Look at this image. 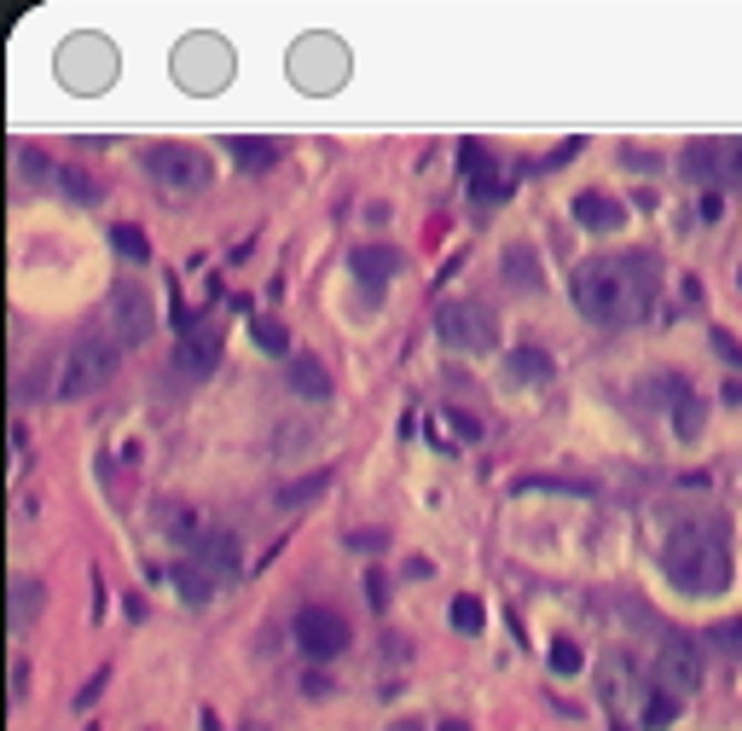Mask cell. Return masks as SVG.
<instances>
[{
  "label": "cell",
  "mask_w": 742,
  "mask_h": 731,
  "mask_svg": "<svg viewBox=\"0 0 742 731\" xmlns=\"http://www.w3.org/2000/svg\"><path fill=\"white\" fill-rule=\"evenodd\" d=\"M174 581H181V598H186V603H203V598H210V575H203V569H181Z\"/></svg>",
  "instance_id": "obj_32"
},
{
  "label": "cell",
  "mask_w": 742,
  "mask_h": 731,
  "mask_svg": "<svg viewBox=\"0 0 742 731\" xmlns=\"http://www.w3.org/2000/svg\"><path fill=\"white\" fill-rule=\"evenodd\" d=\"M673 714H679V697H673V691H650V702H644V731L673 725Z\"/></svg>",
  "instance_id": "obj_27"
},
{
  "label": "cell",
  "mask_w": 742,
  "mask_h": 731,
  "mask_svg": "<svg viewBox=\"0 0 742 731\" xmlns=\"http://www.w3.org/2000/svg\"><path fill=\"white\" fill-rule=\"evenodd\" d=\"M192 569H203L215 581V575H238L244 569V551H238V535H221V528H210V535L192 540Z\"/></svg>",
  "instance_id": "obj_12"
},
{
  "label": "cell",
  "mask_w": 742,
  "mask_h": 731,
  "mask_svg": "<svg viewBox=\"0 0 742 731\" xmlns=\"http://www.w3.org/2000/svg\"><path fill=\"white\" fill-rule=\"evenodd\" d=\"M383 540H389V535H372V528H360V535H348V546H360V551H383Z\"/></svg>",
  "instance_id": "obj_40"
},
{
  "label": "cell",
  "mask_w": 742,
  "mask_h": 731,
  "mask_svg": "<svg viewBox=\"0 0 742 731\" xmlns=\"http://www.w3.org/2000/svg\"><path fill=\"white\" fill-rule=\"evenodd\" d=\"M697 215H702V221H720V215H725V204H720V192H702V204H697Z\"/></svg>",
  "instance_id": "obj_38"
},
{
  "label": "cell",
  "mask_w": 742,
  "mask_h": 731,
  "mask_svg": "<svg viewBox=\"0 0 742 731\" xmlns=\"http://www.w3.org/2000/svg\"><path fill=\"white\" fill-rule=\"evenodd\" d=\"M661 285V267L644 250H627V256H603L586 262L575 273V302L592 325H632L650 314V296Z\"/></svg>",
  "instance_id": "obj_1"
},
{
  "label": "cell",
  "mask_w": 742,
  "mask_h": 731,
  "mask_svg": "<svg viewBox=\"0 0 742 731\" xmlns=\"http://www.w3.org/2000/svg\"><path fill=\"white\" fill-rule=\"evenodd\" d=\"M221 361V337L215 332H186L181 348H174V366H181L186 377H210Z\"/></svg>",
  "instance_id": "obj_16"
},
{
  "label": "cell",
  "mask_w": 742,
  "mask_h": 731,
  "mask_svg": "<svg viewBox=\"0 0 742 731\" xmlns=\"http://www.w3.org/2000/svg\"><path fill=\"white\" fill-rule=\"evenodd\" d=\"M331 483V476L319 470V476H302V483H291V488H278V511H291V506H308V499H319V488Z\"/></svg>",
  "instance_id": "obj_26"
},
{
  "label": "cell",
  "mask_w": 742,
  "mask_h": 731,
  "mask_svg": "<svg viewBox=\"0 0 742 731\" xmlns=\"http://www.w3.org/2000/svg\"><path fill=\"white\" fill-rule=\"evenodd\" d=\"M684 174L690 181H720V140H697L684 151Z\"/></svg>",
  "instance_id": "obj_22"
},
{
  "label": "cell",
  "mask_w": 742,
  "mask_h": 731,
  "mask_svg": "<svg viewBox=\"0 0 742 731\" xmlns=\"http://www.w3.org/2000/svg\"><path fill=\"white\" fill-rule=\"evenodd\" d=\"M435 337H441L453 355H494L499 348V319L488 314V302H470V296H453L435 308Z\"/></svg>",
  "instance_id": "obj_6"
},
{
  "label": "cell",
  "mask_w": 742,
  "mask_h": 731,
  "mask_svg": "<svg viewBox=\"0 0 742 731\" xmlns=\"http://www.w3.org/2000/svg\"><path fill=\"white\" fill-rule=\"evenodd\" d=\"M435 731H470L465 720H441V725H435Z\"/></svg>",
  "instance_id": "obj_41"
},
{
  "label": "cell",
  "mask_w": 742,
  "mask_h": 731,
  "mask_svg": "<svg viewBox=\"0 0 742 731\" xmlns=\"http://www.w3.org/2000/svg\"><path fill=\"white\" fill-rule=\"evenodd\" d=\"M291 633H296V644L308 650V657H319V662L337 657V650H348V621H343L337 610H302Z\"/></svg>",
  "instance_id": "obj_10"
},
{
  "label": "cell",
  "mask_w": 742,
  "mask_h": 731,
  "mask_svg": "<svg viewBox=\"0 0 742 731\" xmlns=\"http://www.w3.org/2000/svg\"><path fill=\"white\" fill-rule=\"evenodd\" d=\"M250 337L255 343H262L267 348V355H285V348H291V337H285V325H273V319H250ZM291 361V355H285Z\"/></svg>",
  "instance_id": "obj_29"
},
{
  "label": "cell",
  "mask_w": 742,
  "mask_h": 731,
  "mask_svg": "<svg viewBox=\"0 0 742 731\" xmlns=\"http://www.w3.org/2000/svg\"><path fill=\"white\" fill-rule=\"evenodd\" d=\"M348 47L331 35V30H308V35H296L291 41V53H285V75H291V88L296 93H308V99H325V93H337L348 82Z\"/></svg>",
  "instance_id": "obj_3"
},
{
  "label": "cell",
  "mask_w": 742,
  "mask_h": 731,
  "mask_svg": "<svg viewBox=\"0 0 742 731\" xmlns=\"http://www.w3.org/2000/svg\"><path fill=\"white\" fill-rule=\"evenodd\" d=\"M250 731H262V725H250Z\"/></svg>",
  "instance_id": "obj_43"
},
{
  "label": "cell",
  "mask_w": 742,
  "mask_h": 731,
  "mask_svg": "<svg viewBox=\"0 0 742 731\" xmlns=\"http://www.w3.org/2000/svg\"><path fill=\"white\" fill-rule=\"evenodd\" d=\"M53 186L64 192V197H75V204H99V181L88 169H75V163H64L59 174H53Z\"/></svg>",
  "instance_id": "obj_23"
},
{
  "label": "cell",
  "mask_w": 742,
  "mask_h": 731,
  "mask_svg": "<svg viewBox=\"0 0 742 731\" xmlns=\"http://www.w3.org/2000/svg\"><path fill=\"white\" fill-rule=\"evenodd\" d=\"M575 221L586 226V233H621L627 210L616 204V197H603V192H580L575 197Z\"/></svg>",
  "instance_id": "obj_15"
},
{
  "label": "cell",
  "mask_w": 742,
  "mask_h": 731,
  "mask_svg": "<svg viewBox=\"0 0 742 731\" xmlns=\"http://www.w3.org/2000/svg\"><path fill=\"white\" fill-rule=\"evenodd\" d=\"M713 348H720V355H725L731 366H742V343H736L731 332H720V325H713Z\"/></svg>",
  "instance_id": "obj_36"
},
{
  "label": "cell",
  "mask_w": 742,
  "mask_h": 731,
  "mask_svg": "<svg viewBox=\"0 0 742 731\" xmlns=\"http://www.w3.org/2000/svg\"><path fill=\"white\" fill-rule=\"evenodd\" d=\"M551 673H580V644L575 639H557L551 644Z\"/></svg>",
  "instance_id": "obj_33"
},
{
  "label": "cell",
  "mask_w": 742,
  "mask_h": 731,
  "mask_svg": "<svg viewBox=\"0 0 742 731\" xmlns=\"http://www.w3.org/2000/svg\"><path fill=\"white\" fill-rule=\"evenodd\" d=\"M702 424H708L702 395H684L679 407H673V430H679V441H697V436H702Z\"/></svg>",
  "instance_id": "obj_25"
},
{
  "label": "cell",
  "mask_w": 742,
  "mask_h": 731,
  "mask_svg": "<svg viewBox=\"0 0 742 731\" xmlns=\"http://www.w3.org/2000/svg\"><path fill=\"white\" fill-rule=\"evenodd\" d=\"M499 273H505L510 285H522V291H540V267H533V250H528V244H510L505 262H499Z\"/></svg>",
  "instance_id": "obj_21"
},
{
  "label": "cell",
  "mask_w": 742,
  "mask_h": 731,
  "mask_svg": "<svg viewBox=\"0 0 742 731\" xmlns=\"http://www.w3.org/2000/svg\"><path fill=\"white\" fill-rule=\"evenodd\" d=\"M708 639L725 650V657H742V621H713L708 627Z\"/></svg>",
  "instance_id": "obj_30"
},
{
  "label": "cell",
  "mask_w": 742,
  "mask_h": 731,
  "mask_svg": "<svg viewBox=\"0 0 742 731\" xmlns=\"http://www.w3.org/2000/svg\"><path fill=\"white\" fill-rule=\"evenodd\" d=\"M598 686H603V697H621V691H627V662L616 657V662L603 668V679H598Z\"/></svg>",
  "instance_id": "obj_34"
},
{
  "label": "cell",
  "mask_w": 742,
  "mask_h": 731,
  "mask_svg": "<svg viewBox=\"0 0 742 731\" xmlns=\"http://www.w3.org/2000/svg\"><path fill=\"white\" fill-rule=\"evenodd\" d=\"M465 181H470V197L476 204H499V197L517 186V174H499V163H494V151L481 145V140H465Z\"/></svg>",
  "instance_id": "obj_11"
},
{
  "label": "cell",
  "mask_w": 742,
  "mask_h": 731,
  "mask_svg": "<svg viewBox=\"0 0 742 731\" xmlns=\"http://www.w3.org/2000/svg\"><path fill=\"white\" fill-rule=\"evenodd\" d=\"M720 181L742 186V140H720Z\"/></svg>",
  "instance_id": "obj_31"
},
{
  "label": "cell",
  "mask_w": 742,
  "mask_h": 731,
  "mask_svg": "<svg viewBox=\"0 0 742 731\" xmlns=\"http://www.w3.org/2000/svg\"><path fill=\"white\" fill-rule=\"evenodd\" d=\"M285 377H291V389H296L302 400H331V372H325L319 355H308V348H291Z\"/></svg>",
  "instance_id": "obj_14"
},
{
  "label": "cell",
  "mask_w": 742,
  "mask_h": 731,
  "mask_svg": "<svg viewBox=\"0 0 742 731\" xmlns=\"http://www.w3.org/2000/svg\"><path fill=\"white\" fill-rule=\"evenodd\" d=\"M668 581L690 598H713V592H725L731 587V558H725V546L720 535H702V528H679V535L668 540Z\"/></svg>",
  "instance_id": "obj_2"
},
{
  "label": "cell",
  "mask_w": 742,
  "mask_h": 731,
  "mask_svg": "<svg viewBox=\"0 0 742 731\" xmlns=\"http://www.w3.org/2000/svg\"><path fill=\"white\" fill-rule=\"evenodd\" d=\"M111 319H116V337L122 343H145V332H151V308H145V296L134 285H116L111 291Z\"/></svg>",
  "instance_id": "obj_13"
},
{
  "label": "cell",
  "mask_w": 742,
  "mask_h": 731,
  "mask_svg": "<svg viewBox=\"0 0 742 731\" xmlns=\"http://www.w3.org/2000/svg\"><path fill=\"white\" fill-rule=\"evenodd\" d=\"M348 267L360 273L366 285H389V280H395V267H400V250H389V244H366V250H354V256H348Z\"/></svg>",
  "instance_id": "obj_18"
},
{
  "label": "cell",
  "mask_w": 742,
  "mask_h": 731,
  "mask_svg": "<svg viewBox=\"0 0 742 731\" xmlns=\"http://www.w3.org/2000/svg\"><path fill=\"white\" fill-rule=\"evenodd\" d=\"M145 174L163 186H210V158L197 145H151L145 151Z\"/></svg>",
  "instance_id": "obj_9"
},
{
  "label": "cell",
  "mask_w": 742,
  "mask_h": 731,
  "mask_svg": "<svg viewBox=\"0 0 742 731\" xmlns=\"http://www.w3.org/2000/svg\"><path fill=\"white\" fill-rule=\"evenodd\" d=\"M99 691H105V673H99V679H88V686L75 691V709H93V702H99Z\"/></svg>",
  "instance_id": "obj_37"
},
{
  "label": "cell",
  "mask_w": 742,
  "mask_h": 731,
  "mask_svg": "<svg viewBox=\"0 0 742 731\" xmlns=\"http://www.w3.org/2000/svg\"><path fill=\"white\" fill-rule=\"evenodd\" d=\"M366 598H372V610H383V603H389V587H383V575H366Z\"/></svg>",
  "instance_id": "obj_39"
},
{
  "label": "cell",
  "mask_w": 742,
  "mask_h": 731,
  "mask_svg": "<svg viewBox=\"0 0 742 731\" xmlns=\"http://www.w3.org/2000/svg\"><path fill=\"white\" fill-rule=\"evenodd\" d=\"M233 70H238L233 47H226L221 35H210V30H197V35H186L181 47H174V82H181L186 93H221L226 82H233Z\"/></svg>",
  "instance_id": "obj_5"
},
{
  "label": "cell",
  "mask_w": 742,
  "mask_h": 731,
  "mask_svg": "<svg viewBox=\"0 0 742 731\" xmlns=\"http://www.w3.org/2000/svg\"><path fill=\"white\" fill-rule=\"evenodd\" d=\"M226 158H233L238 169H250V174H262V169L278 163V145L273 140H255V134H233V140H226Z\"/></svg>",
  "instance_id": "obj_20"
},
{
  "label": "cell",
  "mask_w": 742,
  "mask_h": 731,
  "mask_svg": "<svg viewBox=\"0 0 742 731\" xmlns=\"http://www.w3.org/2000/svg\"><path fill=\"white\" fill-rule=\"evenodd\" d=\"M53 70H59V82L70 93H105L116 82V47L105 35H93V30H75L59 41V53H53Z\"/></svg>",
  "instance_id": "obj_4"
},
{
  "label": "cell",
  "mask_w": 742,
  "mask_h": 731,
  "mask_svg": "<svg viewBox=\"0 0 742 731\" xmlns=\"http://www.w3.org/2000/svg\"><path fill=\"white\" fill-rule=\"evenodd\" d=\"M389 731H418V725H389Z\"/></svg>",
  "instance_id": "obj_42"
},
{
  "label": "cell",
  "mask_w": 742,
  "mask_h": 731,
  "mask_svg": "<svg viewBox=\"0 0 742 731\" xmlns=\"http://www.w3.org/2000/svg\"><path fill=\"white\" fill-rule=\"evenodd\" d=\"M116 372V348L111 343H75L53 372V400H82L99 395V384Z\"/></svg>",
  "instance_id": "obj_7"
},
{
  "label": "cell",
  "mask_w": 742,
  "mask_h": 731,
  "mask_svg": "<svg viewBox=\"0 0 742 731\" xmlns=\"http://www.w3.org/2000/svg\"><path fill=\"white\" fill-rule=\"evenodd\" d=\"M59 169H47V158L41 151H23V181H53Z\"/></svg>",
  "instance_id": "obj_35"
},
{
  "label": "cell",
  "mask_w": 742,
  "mask_h": 731,
  "mask_svg": "<svg viewBox=\"0 0 742 731\" xmlns=\"http://www.w3.org/2000/svg\"><path fill=\"white\" fill-rule=\"evenodd\" d=\"M35 610H41V581H35V575H12V581H7V627L23 633V627L35 621Z\"/></svg>",
  "instance_id": "obj_17"
},
{
  "label": "cell",
  "mask_w": 742,
  "mask_h": 731,
  "mask_svg": "<svg viewBox=\"0 0 742 731\" xmlns=\"http://www.w3.org/2000/svg\"><path fill=\"white\" fill-rule=\"evenodd\" d=\"M505 377H510V384H546V377H551V355H546V348H533V343L510 348Z\"/></svg>",
  "instance_id": "obj_19"
},
{
  "label": "cell",
  "mask_w": 742,
  "mask_h": 731,
  "mask_svg": "<svg viewBox=\"0 0 742 731\" xmlns=\"http://www.w3.org/2000/svg\"><path fill=\"white\" fill-rule=\"evenodd\" d=\"M111 250H116L122 262H151V238L140 233V226H128V221L111 226Z\"/></svg>",
  "instance_id": "obj_24"
},
{
  "label": "cell",
  "mask_w": 742,
  "mask_h": 731,
  "mask_svg": "<svg viewBox=\"0 0 742 731\" xmlns=\"http://www.w3.org/2000/svg\"><path fill=\"white\" fill-rule=\"evenodd\" d=\"M655 673H661V691H673V697H684V691H702V644L690 639V633H668L661 639V650H655Z\"/></svg>",
  "instance_id": "obj_8"
},
{
  "label": "cell",
  "mask_w": 742,
  "mask_h": 731,
  "mask_svg": "<svg viewBox=\"0 0 742 731\" xmlns=\"http://www.w3.org/2000/svg\"><path fill=\"white\" fill-rule=\"evenodd\" d=\"M481 621H488V610H481V598H453V627L458 633H481Z\"/></svg>",
  "instance_id": "obj_28"
}]
</instances>
